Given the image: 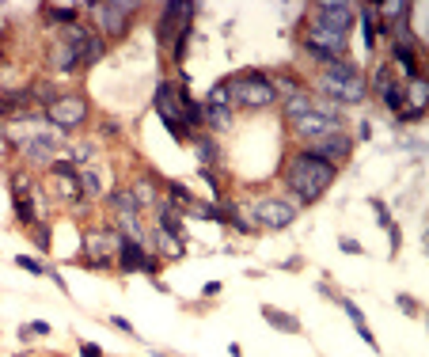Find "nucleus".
<instances>
[{
  "instance_id": "nucleus-1",
  "label": "nucleus",
  "mask_w": 429,
  "mask_h": 357,
  "mask_svg": "<svg viewBox=\"0 0 429 357\" xmlns=\"http://www.w3.org/2000/svg\"><path fill=\"white\" fill-rule=\"evenodd\" d=\"M353 15H357V8L346 4V0H323V4H315V15L304 27V50L315 53L319 61H338L346 53Z\"/></svg>"
},
{
  "instance_id": "nucleus-2",
  "label": "nucleus",
  "mask_w": 429,
  "mask_h": 357,
  "mask_svg": "<svg viewBox=\"0 0 429 357\" xmlns=\"http://www.w3.org/2000/svg\"><path fill=\"white\" fill-rule=\"evenodd\" d=\"M334 175H338V167L323 164V160L312 156V152H301V156L289 160L285 183L293 186V194H296L304 205H312V202H319L323 194H327V186L334 183Z\"/></svg>"
},
{
  "instance_id": "nucleus-3",
  "label": "nucleus",
  "mask_w": 429,
  "mask_h": 357,
  "mask_svg": "<svg viewBox=\"0 0 429 357\" xmlns=\"http://www.w3.org/2000/svg\"><path fill=\"white\" fill-rule=\"evenodd\" d=\"M319 91L331 96L334 103H365L369 99V80L361 77L357 69L338 58V61H323V72H319Z\"/></svg>"
},
{
  "instance_id": "nucleus-4",
  "label": "nucleus",
  "mask_w": 429,
  "mask_h": 357,
  "mask_svg": "<svg viewBox=\"0 0 429 357\" xmlns=\"http://www.w3.org/2000/svg\"><path fill=\"white\" fill-rule=\"evenodd\" d=\"M225 84H228V91H232V107L263 110V107H274V103H277L274 80L263 77V72H239V77H232Z\"/></svg>"
},
{
  "instance_id": "nucleus-5",
  "label": "nucleus",
  "mask_w": 429,
  "mask_h": 357,
  "mask_svg": "<svg viewBox=\"0 0 429 357\" xmlns=\"http://www.w3.org/2000/svg\"><path fill=\"white\" fill-rule=\"evenodd\" d=\"M137 0H99L91 4V20H95V31L107 34V39H122L126 27H129V15L137 12Z\"/></svg>"
},
{
  "instance_id": "nucleus-6",
  "label": "nucleus",
  "mask_w": 429,
  "mask_h": 357,
  "mask_svg": "<svg viewBox=\"0 0 429 357\" xmlns=\"http://www.w3.org/2000/svg\"><path fill=\"white\" fill-rule=\"evenodd\" d=\"M46 115H50V126L58 134H69V129L88 122V103H84V96H61L53 107H46Z\"/></svg>"
},
{
  "instance_id": "nucleus-7",
  "label": "nucleus",
  "mask_w": 429,
  "mask_h": 357,
  "mask_svg": "<svg viewBox=\"0 0 429 357\" xmlns=\"http://www.w3.org/2000/svg\"><path fill=\"white\" fill-rule=\"evenodd\" d=\"M251 209H255V221L263 224V228H289V224L296 221V213H301V205L282 202V198H258Z\"/></svg>"
},
{
  "instance_id": "nucleus-8",
  "label": "nucleus",
  "mask_w": 429,
  "mask_h": 357,
  "mask_svg": "<svg viewBox=\"0 0 429 357\" xmlns=\"http://www.w3.org/2000/svg\"><path fill=\"white\" fill-rule=\"evenodd\" d=\"M293 126H296V134H301V137L319 141L327 134H338V129H342V115L334 107H319V110H308V115L301 122H293Z\"/></svg>"
},
{
  "instance_id": "nucleus-9",
  "label": "nucleus",
  "mask_w": 429,
  "mask_h": 357,
  "mask_svg": "<svg viewBox=\"0 0 429 357\" xmlns=\"http://www.w3.org/2000/svg\"><path fill=\"white\" fill-rule=\"evenodd\" d=\"M114 262L126 270V274H133V270L156 274V270H160V266H156V255H148L141 240H122V243H118V255H114Z\"/></svg>"
},
{
  "instance_id": "nucleus-10",
  "label": "nucleus",
  "mask_w": 429,
  "mask_h": 357,
  "mask_svg": "<svg viewBox=\"0 0 429 357\" xmlns=\"http://www.w3.org/2000/svg\"><path fill=\"white\" fill-rule=\"evenodd\" d=\"M118 243H122V232H88L84 251H88L91 266H110L118 255Z\"/></svg>"
},
{
  "instance_id": "nucleus-11",
  "label": "nucleus",
  "mask_w": 429,
  "mask_h": 357,
  "mask_svg": "<svg viewBox=\"0 0 429 357\" xmlns=\"http://www.w3.org/2000/svg\"><path fill=\"white\" fill-rule=\"evenodd\" d=\"M304 152H312V156H319L323 164L338 167L342 160H346V156L353 152V141H350V137L338 129V134H327V137H319V141H315V145H308Z\"/></svg>"
},
{
  "instance_id": "nucleus-12",
  "label": "nucleus",
  "mask_w": 429,
  "mask_h": 357,
  "mask_svg": "<svg viewBox=\"0 0 429 357\" xmlns=\"http://www.w3.org/2000/svg\"><path fill=\"white\" fill-rule=\"evenodd\" d=\"M50 186H53V194H61L65 202H80L84 198V190L77 183V167H72L69 160H53L50 164Z\"/></svg>"
},
{
  "instance_id": "nucleus-13",
  "label": "nucleus",
  "mask_w": 429,
  "mask_h": 357,
  "mask_svg": "<svg viewBox=\"0 0 429 357\" xmlns=\"http://www.w3.org/2000/svg\"><path fill=\"white\" fill-rule=\"evenodd\" d=\"M308 110H315V103H312V96L301 88V91H293V96H285L282 99V115L289 118V122H301Z\"/></svg>"
},
{
  "instance_id": "nucleus-14",
  "label": "nucleus",
  "mask_w": 429,
  "mask_h": 357,
  "mask_svg": "<svg viewBox=\"0 0 429 357\" xmlns=\"http://www.w3.org/2000/svg\"><path fill=\"white\" fill-rule=\"evenodd\" d=\"M156 221H160L164 232H171V236H183V213H179V205H175V202L156 205Z\"/></svg>"
},
{
  "instance_id": "nucleus-15",
  "label": "nucleus",
  "mask_w": 429,
  "mask_h": 357,
  "mask_svg": "<svg viewBox=\"0 0 429 357\" xmlns=\"http://www.w3.org/2000/svg\"><path fill=\"white\" fill-rule=\"evenodd\" d=\"M50 65L53 69H61V72H72L80 65V50H72V46H65V42H58L50 50Z\"/></svg>"
},
{
  "instance_id": "nucleus-16",
  "label": "nucleus",
  "mask_w": 429,
  "mask_h": 357,
  "mask_svg": "<svg viewBox=\"0 0 429 357\" xmlns=\"http://www.w3.org/2000/svg\"><path fill=\"white\" fill-rule=\"evenodd\" d=\"M156 247H160V255L164 259H183V251H186V243H183V236H171V232H156Z\"/></svg>"
},
{
  "instance_id": "nucleus-17",
  "label": "nucleus",
  "mask_w": 429,
  "mask_h": 357,
  "mask_svg": "<svg viewBox=\"0 0 429 357\" xmlns=\"http://www.w3.org/2000/svg\"><path fill=\"white\" fill-rule=\"evenodd\" d=\"M263 316H266V323H274L277 327V331H289V335H296V331H301V319H296V316H289V312H282V308H263Z\"/></svg>"
},
{
  "instance_id": "nucleus-18",
  "label": "nucleus",
  "mask_w": 429,
  "mask_h": 357,
  "mask_svg": "<svg viewBox=\"0 0 429 357\" xmlns=\"http://www.w3.org/2000/svg\"><path fill=\"white\" fill-rule=\"evenodd\" d=\"M338 304H342V308H346V316L353 319V327H357V335H361V338H365V342L372 346V350H376V338H372V331H369V323H365V316H361V308H357V304H353V300H342V297H338Z\"/></svg>"
},
{
  "instance_id": "nucleus-19",
  "label": "nucleus",
  "mask_w": 429,
  "mask_h": 357,
  "mask_svg": "<svg viewBox=\"0 0 429 357\" xmlns=\"http://www.w3.org/2000/svg\"><path fill=\"white\" fill-rule=\"evenodd\" d=\"M110 209H114L118 217H137V213H141L129 190H110Z\"/></svg>"
},
{
  "instance_id": "nucleus-20",
  "label": "nucleus",
  "mask_w": 429,
  "mask_h": 357,
  "mask_svg": "<svg viewBox=\"0 0 429 357\" xmlns=\"http://www.w3.org/2000/svg\"><path fill=\"white\" fill-rule=\"evenodd\" d=\"M88 39H91V27H88V23H69V27H61V42L72 46V50H80Z\"/></svg>"
},
{
  "instance_id": "nucleus-21",
  "label": "nucleus",
  "mask_w": 429,
  "mask_h": 357,
  "mask_svg": "<svg viewBox=\"0 0 429 357\" xmlns=\"http://www.w3.org/2000/svg\"><path fill=\"white\" fill-rule=\"evenodd\" d=\"M395 69H391V65H380L376 72H372V84H369V91H376V96H384V91H391L395 88Z\"/></svg>"
},
{
  "instance_id": "nucleus-22",
  "label": "nucleus",
  "mask_w": 429,
  "mask_h": 357,
  "mask_svg": "<svg viewBox=\"0 0 429 357\" xmlns=\"http://www.w3.org/2000/svg\"><path fill=\"white\" fill-rule=\"evenodd\" d=\"M31 103H46V107H53L61 96H58V84H50V80H39V84H31Z\"/></svg>"
},
{
  "instance_id": "nucleus-23",
  "label": "nucleus",
  "mask_w": 429,
  "mask_h": 357,
  "mask_svg": "<svg viewBox=\"0 0 429 357\" xmlns=\"http://www.w3.org/2000/svg\"><path fill=\"white\" fill-rule=\"evenodd\" d=\"M361 31H365V46L372 50V42H376V31H380V15H376V8H372V4L361 8Z\"/></svg>"
},
{
  "instance_id": "nucleus-24",
  "label": "nucleus",
  "mask_w": 429,
  "mask_h": 357,
  "mask_svg": "<svg viewBox=\"0 0 429 357\" xmlns=\"http://www.w3.org/2000/svg\"><path fill=\"white\" fill-rule=\"evenodd\" d=\"M129 194H133L137 209H152V205H156V186L148 183V178H141V183H137V186H133V190H129Z\"/></svg>"
},
{
  "instance_id": "nucleus-25",
  "label": "nucleus",
  "mask_w": 429,
  "mask_h": 357,
  "mask_svg": "<svg viewBox=\"0 0 429 357\" xmlns=\"http://www.w3.org/2000/svg\"><path fill=\"white\" fill-rule=\"evenodd\" d=\"M205 107L232 110V91H228V84H225V80H220V84H213V88H209V99H205Z\"/></svg>"
},
{
  "instance_id": "nucleus-26",
  "label": "nucleus",
  "mask_w": 429,
  "mask_h": 357,
  "mask_svg": "<svg viewBox=\"0 0 429 357\" xmlns=\"http://www.w3.org/2000/svg\"><path fill=\"white\" fill-rule=\"evenodd\" d=\"M194 148H198V164H202V167L217 164V156H220L217 141H209V137H198V141H194Z\"/></svg>"
},
{
  "instance_id": "nucleus-27",
  "label": "nucleus",
  "mask_w": 429,
  "mask_h": 357,
  "mask_svg": "<svg viewBox=\"0 0 429 357\" xmlns=\"http://www.w3.org/2000/svg\"><path fill=\"white\" fill-rule=\"evenodd\" d=\"M103 53H107V50H103V39H99V34H91V39L80 46V65H95Z\"/></svg>"
},
{
  "instance_id": "nucleus-28",
  "label": "nucleus",
  "mask_w": 429,
  "mask_h": 357,
  "mask_svg": "<svg viewBox=\"0 0 429 357\" xmlns=\"http://www.w3.org/2000/svg\"><path fill=\"white\" fill-rule=\"evenodd\" d=\"M77 12L80 8L77 4H53V8H46V15H50V20H61V27H69V23H77Z\"/></svg>"
},
{
  "instance_id": "nucleus-29",
  "label": "nucleus",
  "mask_w": 429,
  "mask_h": 357,
  "mask_svg": "<svg viewBox=\"0 0 429 357\" xmlns=\"http://www.w3.org/2000/svg\"><path fill=\"white\" fill-rule=\"evenodd\" d=\"M205 122L213 129H228L232 126V110H220V107H205Z\"/></svg>"
},
{
  "instance_id": "nucleus-30",
  "label": "nucleus",
  "mask_w": 429,
  "mask_h": 357,
  "mask_svg": "<svg viewBox=\"0 0 429 357\" xmlns=\"http://www.w3.org/2000/svg\"><path fill=\"white\" fill-rule=\"evenodd\" d=\"M15 217H20V224H39L34 202H31V198H15Z\"/></svg>"
},
{
  "instance_id": "nucleus-31",
  "label": "nucleus",
  "mask_w": 429,
  "mask_h": 357,
  "mask_svg": "<svg viewBox=\"0 0 429 357\" xmlns=\"http://www.w3.org/2000/svg\"><path fill=\"white\" fill-rule=\"evenodd\" d=\"M77 183H80V190H84V194H91V198L99 194V175L91 171V167H84V171H77Z\"/></svg>"
},
{
  "instance_id": "nucleus-32",
  "label": "nucleus",
  "mask_w": 429,
  "mask_h": 357,
  "mask_svg": "<svg viewBox=\"0 0 429 357\" xmlns=\"http://www.w3.org/2000/svg\"><path fill=\"white\" fill-rule=\"evenodd\" d=\"M12 190H15V198H27V194H34V183L20 171V175H12Z\"/></svg>"
},
{
  "instance_id": "nucleus-33",
  "label": "nucleus",
  "mask_w": 429,
  "mask_h": 357,
  "mask_svg": "<svg viewBox=\"0 0 429 357\" xmlns=\"http://www.w3.org/2000/svg\"><path fill=\"white\" fill-rule=\"evenodd\" d=\"M15 266H23L27 274H34V278H42V274H46V266H42L39 259H31V255H20V259H15Z\"/></svg>"
},
{
  "instance_id": "nucleus-34",
  "label": "nucleus",
  "mask_w": 429,
  "mask_h": 357,
  "mask_svg": "<svg viewBox=\"0 0 429 357\" xmlns=\"http://www.w3.org/2000/svg\"><path fill=\"white\" fill-rule=\"evenodd\" d=\"M171 202L179 205V209H183V205H194V198H190V190H186L183 183H171Z\"/></svg>"
},
{
  "instance_id": "nucleus-35",
  "label": "nucleus",
  "mask_w": 429,
  "mask_h": 357,
  "mask_svg": "<svg viewBox=\"0 0 429 357\" xmlns=\"http://www.w3.org/2000/svg\"><path fill=\"white\" fill-rule=\"evenodd\" d=\"M34 243H39V247L46 251V247H50V232H46L42 228V224H34Z\"/></svg>"
},
{
  "instance_id": "nucleus-36",
  "label": "nucleus",
  "mask_w": 429,
  "mask_h": 357,
  "mask_svg": "<svg viewBox=\"0 0 429 357\" xmlns=\"http://www.w3.org/2000/svg\"><path fill=\"white\" fill-rule=\"evenodd\" d=\"M372 209H376V217H380V224H384V228H391V217H388V205H384V202H372Z\"/></svg>"
},
{
  "instance_id": "nucleus-37",
  "label": "nucleus",
  "mask_w": 429,
  "mask_h": 357,
  "mask_svg": "<svg viewBox=\"0 0 429 357\" xmlns=\"http://www.w3.org/2000/svg\"><path fill=\"white\" fill-rule=\"evenodd\" d=\"M80 357H103V350H99L95 342H84V346H80Z\"/></svg>"
},
{
  "instance_id": "nucleus-38",
  "label": "nucleus",
  "mask_w": 429,
  "mask_h": 357,
  "mask_svg": "<svg viewBox=\"0 0 429 357\" xmlns=\"http://www.w3.org/2000/svg\"><path fill=\"white\" fill-rule=\"evenodd\" d=\"M110 323H114L122 335H133V323H129V319H122V316H114V319H110Z\"/></svg>"
},
{
  "instance_id": "nucleus-39",
  "label": "nucleus",
  "mask_w": 429,
  "mask_h": 357,
  "mask_svg": "<svg viewBox=\"0 0 429 357\" xmlns=\"http://www.w3.org/2000/svg\"><path fill=\"white\" fill-rule=\"evenodd\" d=\"M342 251H346V255H357V251H361V243H353V240H342Z\"/></svg>"
},
{
  "instance_id": "nucleus-40",
  "label": "nucleus",
  "mask_w": 429,
  "mask_h": 357,
  "mask_svg": "<svg viewBox=\"0 0 429 357\" xmlns=\"http://www.w3.org/2000/svg\"><path fill=\"white\" fill-rule=\"evenodd\" d=\"M399 304H403V312H410V316L418 312V304H414V300H410V297H399Z\"/></svg>"
},
{
  "instance_id": "nucleus-41",
  "label": "nucleus",
  "mask_w": 429,
  "mask_h": 357,
  "mask_svg": "<svg viewBox=\"0 0 429 357\" xmlns=\"http://www.w3.org/2000/svg\"><path fill=\"white\" fill-rule=\"evenodd\" d=\"M31 331H34V335H50V323H42V319H34V323H31Z\"/></svg>"
},
{
  "instance_id": "nucleus-42",
  "label": "nucleus",
  "mask_w": 429,
  "mask_h": 357,
  "mask_svg": "<svg viewBox=\"0 0 429 357\" xmlns=\"http://www.w3.org/2000/svg\"><path fill=\"white\" fill-rule=\"evenodd\" d=\"M72 156H77V160H88L91 148H88V145H77V148H72Z\"/></svg>"
}]
</instances>
